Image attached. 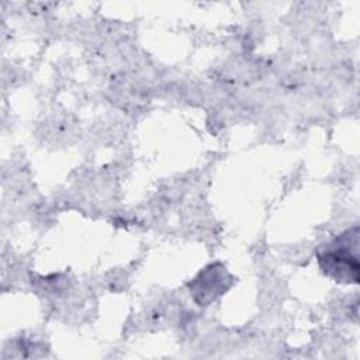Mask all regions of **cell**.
<instances>
[{"instance_id":"obj_1","label":"cell","mask_w":360,"mask_h":360,"mask_svg":"<svg viewBox=\"0 0 360 360\" xmlns=\"http://www.w3.org/2000/svg\"><path fill=\"white\" fill-rule=\"evenodd\" d=\"M322 271L339 283L356 284L359 281V228L354 226L318 253Z\"/></svg>"},{"instance_id":"obj_2","label":"cell","mask_w":360,"mask_h":360,"mask_svg":"<svg viewBox=\"0 0 360 360\" xmlns=\"http://www.w3.org/2000/svg\"><path fill=\"white\" fill-rule=\"evenodd\" d=\"M231 278L225 267L211 264L190 283V291L198 305H208L228 288Z\"/></svg>"}]
</instances>
